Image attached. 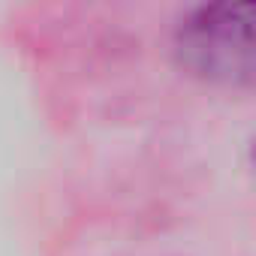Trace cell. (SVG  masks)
<instances>
[{"instance_id":"cell-1","label":"cell","mask_w":256,"mask_h":256,"mask_svg":"<svg viewBox=\"0 0 256 256\" xmlns=\"http://www.w3.org/2000/svg\"><path fill=\"white\" fill-rule=\"evenodd\" d=\"M175 58L205 82H256V0H202L175 28Z\"/></svg>"}]
</instances>
